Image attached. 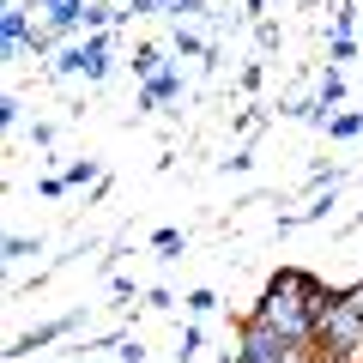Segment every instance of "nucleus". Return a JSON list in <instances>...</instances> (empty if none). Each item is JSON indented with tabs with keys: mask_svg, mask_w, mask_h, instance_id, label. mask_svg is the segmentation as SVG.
<instances>
[{
	"mask_svg": "<svg viewBox=\"0 0 363 363\" xmlns=\"http://www.w3.org/2000/svg\"><path fill=\"white\" fill-rule=\"evenodd\" d=\"M333 297L339 291H327L315 272H303V267H279L272 272V285L260 291V303H255V321H267L279 339H291V345H315V333H321V315L333 309Z\"/></svg>",
	"mask_w": 363,
	"mask_h": 363,
	"instance_id": "1",
	"label": "nucleus"
},
{
	"mask_svg": "<svg viewBox=\"0 0 363 363\" xmlns=\"http://www.w3.org/2000/svg\"><path fill=\"white\" fill-rule=\"evenodd\" d=\"M55 73H85V79H104V73H109V37H104V30H91L85 43L61 49V55H55Z\"/></svg>",
	"mask_w": 363,
	"mask_h": 363,
	"instance_id": "2",
	"label": "nucleus"
},
{
	"mask_svg": "<svg viewBox=\"0 0 363 363\" xmlns=\"http://www.w3.org/2000/svg\"><path fill=\"white\" fill-rule=\"evenodd\" d=\"M30 13L25 6H6V18H0V43H6V55H18V49H30Z\"/></svg>",
	"mask_w": 363,
	"mask_h": 363,
	"instance_id": "3",
	"label": "nucleus"
},
{
	"mask_svg": "<svg viewBox=\"0 0 363 363\" xmlns=\"http://www.w3.org/2000/svg\"><path fill=\"white\" fill-rule=\"evenodd\" d=\"M176 97H182V73H169V67H164V73H152V79H145V91H140V104H145V109L176 104Z\"/></svg>",
	"mask_w": 363,
	"mask_h": 363,
	"instance_id": "4",
	"label": "nucleus"
},
{
	"mask_svg": "<svg viewBox=\"0 0 363 363\" xmlns=\"http://www.w3.org/2000/svg\"><path fill=\"white\" fill-rule=\"evenodd\" d=\"M73 321L79 315H67V321H49V327H37V333H25V339H13V357H30V351H43V345H55L61 333H73Z\"/></svg>",
	"mask_w": 363,
	"mask_h": 363,
	"instance_id": "5",
	"label": "nucleus"
},
{
	"mask_svg": "<svg viewBox=\"0 0 363 363\" xmlns=\"http://www.w3.org/2000/svg\"><path fill=\"white\" fill-rule=\"evenodd\" d=\"M345 97V79H339V67H327V79H321V91H315V116L327 121V109Z\"/></svg>",
	"mask_w": 363,
	"mask_h": 363,
	"instance_id": "6",
	"label": "nucleus"
},
{
	"mask_svg": "<svg viewBox=\"0 0 363 363\" xmlns=\"http://www.w3.org/2000/svg\"><path fill=\"white\" fill-rule=\"evenodd\" d=\"M363 133V109H351V116H327V140H357Z\"/></svg>",
	"mask_w": 363,
	"mask_h": 363,
	"instance_id": "7",
	"label": "nucleus"
},
{
	"mask_svg": "<svg viewBox=\"0 0 363 363\" xmlns=\"http://www.w3.org/2000/svg\"><path fill=\"white\" fill-rule=\"evenodd\" d=\"M133 73H140V79L164 73V49H152V43H145V49H133Z\"/></svg>",
	"mask_w": 363,
	"mask_h": 363,
	"instance_id": "8",
	"label": "nucleus"
},
{
	"mask_svg": "<svg viewBox=\"0 0 363 363\" xmlns=\"http://www.w3.org/2000/svg\"><path fill=\"white\" fill-rule=\"evenodd\" d=\"M152 248H157L164 260H176V255H182V230H157V236H152Z\"/></svg>",
	"mask_w": 363,
	"mask_h": 363,
	"instance_id": "9",
	"label": "nucleus"
},
{
	"mask_svg": "<svg viewBox=\"0 0 363 363\" xmlns=\"http://www.w3.org/2000/svg\"><path fill=\"white\" fill-rule=\"evenodd\" d=\"M85 182H97V164H91V157H79V164L67 169V188H85Z\"/></svg>",
	"mask_w": 363,
	"mask_h": 363,
	"instance_id": "10",
	"label": "nucleus"
},
{
	"mask_svg": "<svg viewBox=\"0 0 363 363\" xmlns=\"http://www.w3.org/2000/svg\"><path fill=\"white\" fill-rule=\"evenodd\" d=\"M182 303H188V315H212V309H218V297H212V291H188Z\"/></svg>",
	"mask_w": 363,
	"mask_h": 363,
	"instance_id": "11",
	"label": "nucleus"
},
{
	"mask_svg": "<svg viewBox=\"0 0 363 363\" xmlns=\"http://www.w3.org/2000/svg\"><path fill=\"white\" fill-rule=\"evenodd\" d=\"M327 49H333V61H351V55H357V43H351V30H333V43H327Z\"/></svg>",
	"mask_w": 363,
	"mask_h": 363,
	"instance_id": "12",
	"label": "nucleus"
},
{
	"mask_svg": "<svg viewBox=\"0 0 363 363\" xmlns=\"http://www.w3.org/2000/svg\"><path fill=\"white\" fill-rule=\"evenodd\" d=\"M25 255H37V242L30 236H6V260H25Z\"/></svg>",
	"mask_w": 363,
	"mask_h": 363,
	"instance_id": "13",
	"label": "nucleus"
},
{
	"mask_svg": "<svg viewBox=\"0 0 363 363\" xmlns=\"http://www.w3.org/2000/svg\"><path fill=\"white\" fill-rule=\"evenodd\" d=\"M176 49H182V55H206V43H200L194 30H182V25H176Z\"/></svg>",
	"mask_w": 363,
	"mask_h": 363,
	"instance_id": "14",
	"label": "nucleus"
},
{
	"mask_svg": "<svg viewBox=\"0 0 363 363\" xmlns=\"http://www.w3.org/2000/svg\"><path fill=\"white\" fill-rule=\"evenodd\" d=\"M55 6H67V0H37V13H55Z\"/></svg>",
	"mask_w": 363,
	"mask_h": 363,
	"instance_id": "15",
	"label": "nucleus"
}]
</instances>
